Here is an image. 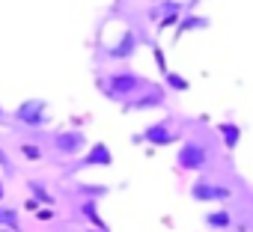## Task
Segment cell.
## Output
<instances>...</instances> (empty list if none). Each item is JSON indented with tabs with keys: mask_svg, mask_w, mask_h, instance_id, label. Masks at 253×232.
<instances>
[{
	"mask_svg": "<svg viewBox=\"0 0 253 232\" xmlns=\"http://www.w3.org/2000/svg\"><path fill=\"white\" fill-rule=\"evenodd\" d=\"M98 86H101L104 98H110L116 104H125V101H131L134 95L146 92L152 86V80L137 75V72H131V69H113V72L98 77Z\"/></svg>",
	"mask_w": 253,
	"mask_h": 232,
	"instance_id": "obj_1",
	"label": "cell"
},
{
	"mask_svg": "<svg viewBox=\"0 0 253 232\" xmlns=\"http://www.w3.org/2000/svg\"><path fill=\"white\" fill-rule=\"evenodd\" d=\"M176 164L185 173H203L211 167V149L203 137H185L176 149Z\"/></svg>",
	"mask_w": 253,
	"mask_h": 232,
	"instance_id": "obj_2",
	"label": "cell"
},
{
	"mask_svg": "<svg viewBox=\"0 0 253 232\" xmlns=\"http://www.w3.org/2000/svg\"><path fill=\"white\" fill-rule=\"evenodd\" d=\"M179 140H185V134L176 125L173 116H164V119H158V122H149L143 131L134 134V143H149V146H158V149L161 146H173Z\"/></svg>",
	"mask_w": 253,
	"mask_h": 232,
	"instance_id": "obj_3",
	"label": "cell"
},
{
	"mask_svg": "<svg viewBox=\"0 0 253 232\" xmlns=\"http://www.w3.org/2000/svg\"><path fill=\"white\" fill-rule=\"evenodd\" d=\"M9 116H12L18 125H24L30 131H39V128H45L51 122V107H48L45 98H24Z\"/></svg>",
	"mask_w": 253,
	"mask_h": 232,
	"instance_id": "obj_4",
	"label": "cell"
},
{
	"mask_svg": "<svg viewBox=\"0 0 253 232\" xmlns=\"http://www.w3.org/2000/svg\"><path fill=\"white\" fill-rule=\"evenodd\" d=\"M48 143H51V149H54L60 158H78V155H84L86 146H89V140H86V134H84L81 128H60V131L51 134Z\"/></svg>",
	"mask_w": 253,
	"mask_h": 232,
	"instance_id": "obj_5",
	"label": "cell"
},
{
	"mask_svg": "<svg viewBox=\"0 0 253 232\" xmlns=\"http://www.w3.org/2000/svg\"><path fill=\"white\" fill-rule=\"evenodd\" d=\"M110 164H113V152H110V146H107L104 140H95V143H89V146H86V152L81 155V161H78V164H72L63 176H75V173H81V170H92V167L107 170Z\"/></svg>",
	"mask_w": 253,
	"mask_h": 232,
	"instance_id": "obj_6",
	"label": "cell"
},
{
	"mask_svg": "<svg viewBox=\"0 0 253 232\" xmlns=\"http://www.w3.org/2000/svg\"><path fill=\"white\" fill-rule=\"evenodd\" d=\"M191 199L194 202H214V205H223L226 199H232V188L223 185V182H214V179H197L191 185Z\"/></svg>",
	"mask_w": 253,
	"mask_h": 232,
	"instance_id": "obj_7",
	"label": "cell"
},
{
	"mask_svg": "<svg viewBox=\"0 0 253 232\" xmlns=\"http://www.w3.org/2000/svg\"><path fill=\"white\" fill-rule=\"evenodd\" d=\"M140 48V36L134 30H122V36L110 45H104V57L113 60V63H125V60H131Z\"/></svg>",
	"mask_w": 253,
	"mask_h": 232,
	"instance_id": "obj_8",
	"label": "cell"
},
{
	"mask_svg": "<svg viewBox=\"0 0 253 232\" xmlns=\"http://www.w3.org/2000/svg\"><path fill=\"white\" fill-rule=\"evenodd\" d=\"M164 104H167V89H164V83H161V86L152 83L146 92L134 95L131 101H125L122 110H158V107H164Z\"/></svg>",
	"mask_w": 253,
	"mask_h": 232,
	"instance_id": "obj_9",
	"label": "cell"
},
{
	"mask_svg": "<svg viewBox=\"0 0 253 232\" xmlns=\"http://www.w3.org/2000/svg\"><path fill=\"white\" fill-rule=\"evenodd\" d=\"M214 131H217V137H220V143H223L226 152H235V149H238V143H241V125H238V122L223 119V122L214 125Z\"/></svg>",
	"mask_w": 253,
	"mask_h": 232,
	"instance_id": "obj_10",
	"label": "cell"
},
{
	"mask_svg": "<svg viewBox=\"0 0 253 232\" xmlns=\"http://www.w3.org/2000/svg\"><path fill=\"white\" fill-rule=\"evenodd\" d=\"M203 223H206L209 229H214V232H229V226H232V211H229L226 205H217V208H211V211H203Z\"/></svg>",
	"mask_w": 253,
	"mask_h": 232,
	"instance_id": "obj_11",
	"label": "cell"
},
{
	"mask_svg": "<svg viewBox=\"0 0 253 232\" xmlns=\"http://www.w3.org/2000/svg\"><path fill=\"white\" fill-rule=\"evenodd\" d=\"M24 188H27V193H30L39 205H48V208L57 205V196H54V191L48 188V182H42V179H27Z\"/></svg>",
	"mask_w": 253,
	"mask_h": 232,
	"instance_id": "obj_12",
	"label": "cell"
},
{
	"mask_svg": "<svg viewBox=\"0 0 253 232\" xmlns=\"http://www.w3.org/2000/svg\"><path fill=\"white\" fill-rule=\"evenodd\" d=\"M209 27V18L206 15H194V12H185L182 21L176 24V39H182L185 33H194V30H206Z\"/></svg>",
	"mask_w": 253,
	"mask_h": 232,
	"instance_id": "obj_13",
	"label": "cell"
},
{
	"mask_svg": "<svg viewBox=\"0 0 253 232\" xmlns=\"http://www.w3.org/2000/svg\"><path fill=\"white\" fill-rule=\"evenodd\" d=\"M81 217L89 223V226H95V229H107V223L101 220V214H98V199H81Z\"/></svg>",
	"mask_w": 253,
	"mask_h": 232,
	"instance_id": "obj_14",
	"label": "cell"
},
{
	"mask_svg": "<svg viewBox=\"0 0 253 232\" xmlns=\"http://www.w3.org/2000/svg\"><path fill=\"white\" fill-rule=\"evenodd\" d=\"M72 193H75V196H81V199H104V196L110 193V188H107V185H92V182H81L78 188H72Z\"/></svg>",
	"mask_w": 253,
	"mask_h": 232,
	"instance_id": "obj_15",
	"label": "cell"
},
{
	"mask_svg": "<svg viewBox=\"0 0 253 232\" xmlns=\"http://www.w3.org/2000/svg\"><path fill=\"white\" fill-rule=\"evenodd\" d=\"M161 80H164V89H167V92H188V89H191V80L182 77V75L173 72V69H170L167 75H161Z\"/></svg>",
	"mask_w": 253,
	"mask_h": 232,
	"instance_id": "obj_16",
	"label": "cell"
},
{
	"mask_svg": "<svg viewBox=\"0 0 253 232\" xmlns=\"http://www.w3.org/2000/svg\"><path fill=\"white\" fill-rule=\"evenodd\" d=\"M18 226H21V214H18V208L0 205V229H12V232H18Z\"/></svg>",
	"mask_w": 253,
	"mask_h": 232,
	"instance_id": "obj_17",
	"label": "cell"
},
{
	"mask_svg": "<svg viewBox=\"0 0 253 232\" xmlns=\"http://www.w3.org/2000/svg\"><path fill=\"white\" fill-rule=\"evenodd\" d=\"M18 152H21V158H24V161H33V164H39V161L45 158V149H42L39 143H33V140L18 143Z\"/></svg>",
	"mask_w": 253,
	"mask_h": 232,
	"instance_id": "obj_18",
	"label": "cell"
},
{
	"mask_svg": "<svg viewBox=\"0 0 253 232\" xmlns=\"http://www.w3.org/2000/svg\"><path fill=\"white\" fill-rule=\"evenodd\" d=\"M0 170H3V176L6 179H12L15 176V164H12V158H9V152L0 146Z\"/></svg>",
	"mask_w": 253,
	"mask_h": 232,
	"instance_id": "obj_19",
	"label": "cell"
},
{
	"mask_svg": "<svg viewBox=\"0 0 253 232\" xmlns=\"http://www.w3.org/2000/svg\"><path fill=\"white\" fill-rule=\"evenodd\" d=\"M182 15H185V12H164V15L158 18V30H167V27H176V24L182 21Z\"/></svg>",
	"mask_w": 253,
	"mask_h": 232,
	"instance_id": "obj_20",
	"label": "cell"
},
{
	"mask_svg": "<svg viewBox=\"0 0 253 232\" xmlns=\"http://www.w3.org/2000/svg\"><path fill=\"white\" fill-rule=\"evenodd\" d=\"M164 12H185V6H182V3H176V0H161L158 9H155L152 15L158 18V15H164Z\"/></svg>",
	"mask_w": 253,
	"mask_h": 232,
	"instance_id": "obj_21",
	"label": "cell"
},
{
	"mask_svg": "<svg viewBox=\"0 0 253 232\" xmlns=\"http://www.w3.org/2000/svg\"><path fill=\"white\" fill-rule=\"evenodd\" d=\"M9 119H12V116H9V110H6L3 104H0V125H6Z\"/></svg>",
	"mask_w": 253,
	"mask_h": 232,
	"instance_id": "obj_22",
	"label": "cell"
},
{
	"mask_svg": "<svg viewBox=\"0 0 253 232\" xmlns=\"http://www.w3.org/2000/svg\"><path fill=\"white\" fill-rule=\"evenodd\" d=\"M24 208H27V211H36V208H42V205H39V202H36V199H33V196H30V199H27V202H24Z\"/></svg>",
	"mask_w": 253,
	"mask_h": 232,
	"instance_id": "obj_23",
	"label": "cell"
},
{
	"mask_svg": "<svg viewBox=\"0 0 253 232\" xmlns=\"http://www.w3.org/2000/svg\"><path fill=\"white\" fill-rule=\"evenodd\" d=\"M84 232H110V229H95V226H86Z\"/></svg>",
	"mask_w": 253,
	"mask_h": 232,
	"instance_id": "obj_24",
	"label": "cell"
}]
</instances>
